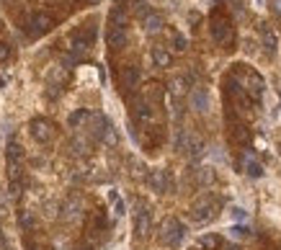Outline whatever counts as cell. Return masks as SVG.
<instances>
[{
	"label": "cell",
	"instance_id": "cell-1",
	"mask_svg": "<svg viewBox=\"0 0 281 250\" xmlns=\"http://www.w3.org/2000/svg\"><path fill=\"white\" fill-rule=\"evenodd\" d=\"M183 235H186V227L181 224V219H176V217H165L163 222H160V242L163 245H168V247H178L181 245V240H183Z\"/></svg>",
	"mask_w": 281,
	"mask_h": 250
},
{
	"label": "cell",
	"instance_id": "cell-2",
	"mask_svg": "<svg viewBox=\"0 0 281 250\" xmlns=\"http://www.w3.org/2000/svg\"><path fill=\"white\" fill-rule=\"evenodd\" d=\"M214 214H217V204H214V199L204 196V199H196L191 207V219L193 224H206L214 219Z\"/></svg>",
	"mask_w": 281,
	"mask_h": 250
},
{
	"label": "cell",
	"instance_id": "cell-3",
	"mask_svg": "<svg viewBox=\"0 0 281 250\" xmlns=\"http://www.w3.org/2000/svg\"><path fill=\"white\" fill-rule=\"evenodd\" d=\"M6 157H8V178L18 180L21 178V163H24V147H21L16 140H11L8 147H6Z\"/></svg>",
	"mask_w": 281,
	"mask_h": 250
},
{
	"label": "cell",
	"instance_id": "cell-4",
	"mask_svg": "<svg viewBox=\"0 0 281 250\" xmlns=\"http://www.w3.org/2000/svg\"><path fill=\"white\" fill-rule=\"evenodd\" d=\"M52 26H54V18L49 13H34L29 18V24H26V34L31 39H39V36H44Z\"/></svg>",
	"mask_w": 281,
	"mask_h": 250
},
{
	"label": "cell",
	"instance_id": "cell-5",
	"mask_svg": "<svg viewBox=\"0 0 281 250\" xmlns=\"http://www.w3.org/2000/svg\"><path fill=\"white\" fill-rule=\"evenodd\" d=\"M29 132H31V137H34L39 145H47V142L54 140V124L47 121V119H31Z\"/></svg>",
	"mask_w": 281,
	"mask_h": 250
},
{
	"label": "cell",
	"instance_id": "cell-6",
	"mask_svg": "<svg viewBox=\"0 0 281 250\" xmlns=\"http://www.w3.org/2000/svg\"><path fill=\"white\" fill-rule=\"evenodd\" d=\"M240 88H243V93L245 96H250L253 101H258L263 96V88H266V83H263V78L261 75H255V73H245L243 78H240Z\"/></svg>",
	"mask_w": 281,
	"mask_h": 250
},
{
	"label": "cell",
	"instance_id": "cell-7",
	"mask_svg": "<svg viewBox=\"0 0 281 250\" xmlns=\"http://www.w3.org/2000/svg\"><path fill=\"white\" fill-rule=\"evenodd\" d=\"M150 227H153V214H150V207H147V204H139V209L134 212V235L139 240L147 237Z\"/></svg>",
	"mask_w": 281,
	"mask_h": 250
},
{
	"label": "cell",
	"instance_id": "cell-8",
	"mask_svg": "<svg viewBox=\"0 0 281 250\" xmlns=\"http://www.w3.org/2000/svg\"><path fill=\"white\" fill-rule=\"evenodd\" d=\"M232 36H235V31H232V26H230L227 18H212V39H214V41L230 44Z\"/></svg>",
	"mask_w": 281,
	"mask_h": 250
},
{
	"label": "cell",
	"instance_id": "cell-9",
	"mask_svg": "<svg viewBox=\"0 0 281 250\" xmlns=\"http://www.w3.org/2000/svg\"><path fill=\"white\" fill-rule=\"evenodd\" d=\"M132 116H134V121L139 127H147L150 121L155 119V111H153V106H150L145 98H134V103H132Z\"/></svg>",
	"mask_w": 281,
	"mask_h": 250
},
{
	"label": "cell",
	"instance_id": "cell-10",
	"mask_svg": "<svg viewBox=\"0 0 281 250\" xmlns=\"http://www.w3.org/2000/svg\"><path fill=\"white\" fill-rule=\"evenodd\" d=\"M188 90H191V80H188V75H178V78H173V80H170V85H168L170 98H173V101H178V103H181V98H186V96H188Z\"/></svg>",
	"mask_w": 281,
	"mask_h": 250
},
{
	"label": "cell",
	"instance_id": "cell-11",
	"mask_svg": "<svg viewBox=\"0 0 281 250\" xmlns=\"http://www.w3.org/2000/svg\"><path fill=\"white\" fill-rule=\"evenodd\" d=\"M188 103H191L193 111L204 113V111H209V93L204 88H191L188 90Z\"/></svg>",
	"mask_w": 281,
	"mask_h": 250
},
{
	"label": "cell",
	"instance_id": "cell-12",
	"mask_svg": "<svg viewBox=\"0 0 281 250\" xmlns=\"http://www.w3.org/2000/svg\"><path fill=\"white\" fill-rule=\"evenodd\" d=\"M119 80H121V88L134 90V88L139 85V67H137V65H124Z\"/></svg>",
	"mask_w": 281,
	"mask_h": 250
},
{
	"label": "cell",
	"instance_id": "cell-13",
	"mask_svg": "<svg viewBox=\"0 0 281 250\" xmlns=\"http://www.w3.org/2000/svg\"><path fill=\"white\" fill-rule=\"evenodd\" d=\"M147 186L153 189V191H158V194H165L170 189V175L165 170H153V173L147 175Z\"/></svg>",
	"mask_w": 281,
	"mask_h": 250
},
{
	"label": "cell",
	"instance_id": "cell-14",
	"mask_svg": "<svg viewBox=\"0 0 281 250\" xmlns=\"http://www.w3.org/2000/svg\"><path fill=\"white\" fill-rule=\"evenodd\" d=\"M163 26H165V21H163L160 13H153V11H150V13L142 18V29H145V34H160Z\"/></svg>",
	"mask_w": 281,
	"mask_h": 250
},
{
	"label": "cell",
	"instance_id": "cell-15",
	"mask_svg": "<svg viewBox=\"0 0 281 250\" xmlns=\"http://www.w3.org/2000/svg\"><path fill=\"white\" fill-rule=\"evenodd\" d=\"M261 44H263V49L268 54H273L276 47H278V36H276V31L268 24H261Z\"/></svg>",
	"mask_w": 281,
	"mask_h": 250
},
{
	"label": "cell",
	"instance_id": "cell-16",
	"mask_svg": "<svg viewBox=\"0 0 281 250\" xmlns=\"http://www.w3.org/2000/svg\"><path fill=\"white\" fill-rule=\"evenodd\" d=\"M126 29H109L106 31V44H109L111 49H121L126 47Z\"/></svg>",
	"mask_w": 281,
	"mask_h": 250
},
{
	"label": "cell",
	"instance_id": "cell-17",
	"mask_svg": "<svg viewBox=\"0 0 281 250\" xmlns=\"http://www.w3.org/2000/svg\"><path fill=\"white\" fill-rule=\"evenodd\" d=\"M150 57H153L155 67H160V70H165V67H170V65H173V54H170L165 47H153Z\"/></svg>",
	"mask_w": 281,
	"mask_h": 250
},
{
	"label": "cell",
	"instance_id": "cell-18",
	"mask_svg": "<svg viewBox=\"0 0 281 250\" xmlns=\"http://www.w3.org/2000/svg\"><path fill=\"white\" fill-rule=\"evenodd\" d=\"M126 24H129L126 11L119 8V6H114L111 13H109V29H126Z\"/></svg>",
	"mask_w": 281,
	"mask_h": 250
},
{
	"label": "cell",
	"instance_id": "cell-19",
	"mask_svg": "<svg viewBox=\"0 0 281 250\" xmlns=\"http://www.w3.org/2000/svg\"><path fill=\"white\" fill-rule=\"evenodd\" d=\"M88 127H91L88 132L93 134V137H98V140H101V134H103V129H106V127H109V121H106V119L101 116V113H91V116H88Z\"/></svg>",
	"mask_w": 281,
	"mask_h": 250
},
{
	"label": "cell",
	"instance_id": "cell-20",
	"mask_svg": "<svg viewBox=\"0 0 281 250\" xmlns=\"http://www.w3.org/2000/svg\"><path fill=\"white\" fill-rule=\"evenodd\" d=\"M163 96H165L163 85H160V83H150V85L145 88V96H142V98H145L150 106H153V101L158 103V101H163Z\"/></svg>",
	"mask_w": 281,
	"mask_h": 250
},
{
	"label": "cell",
	"instance_id": "cell-21",
	"mask_svg": "<svg viewBox=\"0 0 281 250\" xmlns=\"http://www.w3.org/2000/svg\"><path fill=\"white\" fill-rule=\"evenodd\" d=\"M88 116H91L88 108H78V111H73L70 116H67V124H70L73 129H80L85 121H88Z\"/></svg>",
	"mask_w": 281,
	"mask_h": 250
},
{
	"label": "cell",
	"instance_id": "cell-22",
	"mask_svg": "<svg viewBox=\"0 0 281 250\" xmlns=\"http://www.w3.org/2000/svg\"><path fill=\"white\" fill-rule=\"evenodd\" d=\"M220 245H222V237H217V235H204L196 242V247H201V250H217Z\"/></svg>",
	"mask_w": 281,
	"mask_h": 250
},
{
	"label": "cell",
	"instance_id": "cell-23",
	"mask_svg": "<svg viewBox=\"0 0 281 250\" xmlns=\"http://www.w3.org/2000/svg\"><path fill=\"white\" fill-rule=\"evenodd\" d=\"M101 142H103V145H109V147H116V142H119V134H116V129H114L111 124L103 129V134H101Z\"/></svg>",
	"mask_w": 281,
	"mask_h": 250
},
{
	"label": "cell",
	"instance_id": "cell-24",
	"mask_svg": "<svg viewBox=\"0 0 281 250\" xmlns=\"http://www.w3.org/2000/svg\"><path fill=\"white\" fill-rule=\"evenodd\" d=\"M18 224H21V230H26V232H29V230H34L36 219H34V214H31V212H26V209H24V212L18 214Z\"/></svg>",
	"mask_w": 281,
	"mask_h": 250
},
{
	"label": "cell",
	"instance_id": "cell-25",
	"mask_svg": "<svg viewBox=\"0 0 281 250\" xmlns=\"http://www.w3.org/2000/svg\"><path fill=\"white\" fill-rule=\"evenodd\" d=\"M232 140H235L237 145H248V142H250V132H248L245 127H235V129H232Z\"/></svg>",
	"mask_w": 281,
	"mask_h": 250
},
{
	"label": "cell",
	"instance_id": "cell-26",
	"mask_svg": "<svg viewBox=\"0 0 281 250\" xmlns=\"http://www.w3.org/2000/svg\"><path fill=\"white\" fill-rule=\"evenodd\" d=\"M196 180H199V186H209L212 180H214V170H212V168H201V170L196 173Z\"/></svg>",
	"mask_w": 281,
	"mask_h": 250
},
{
	"label": "cell",
	"instance_id": "cell-27",
	"mask_svg": "<svg viewBox=\"0 0 281 250\" xmlns=\"http://www.w3.org/2000/svg\"><path fill=\"white\" fill-rule=\"evenodd\" d=\"M132 13L139 16V18H145L150 13V3H147V0H134V3H132Z\"/></svg>",
	"mask_w": 281,
	"mask_h": 250
},
{
	"label": "cell",
	"instance_id": "cell-28",
	"mask_svg": "<svg viewBox=\"0 0 281 250\" xmlns=\"http://www.w3.org/2000/svg\"><path fill=\"white\" fill-rule=\"evenodd\" d=\"M70 150H73L75 155H85V152H88V142H85L83 137H75V140L70 142Z\"/></svg>",
	"mask_w": 281,
	"mask_h": 250
},
{
	"label": "cell",
	"instance_id": "cell-29",
	"mask_svg": "<svg viewBox=\"0 0 281 250\" xmlns=\"http://www.w3.org/2000/svg\"><path fill=\"white\" fill-rule=\"evenodd\" d=\"M186 47H188L186 36L183 34H173V49H176V52H186Z\"/></svg>",
	"mask_w": 281,
	"mask_h": 250
},
{
	"label": "cell",
	"instance_id": "cell-30",
	"mask_svg": "<svg viewBox=\"0 0 281 250\" xmlns=\"http://www.w3.org/2000/svg\"><path fill=\"white\" fill-rule=\"evenodd\" d=\"M248 175H250V178H261V175H263L261 163H248Z\"/></svg>",
	"mask_w": 281,
	"mask_h": 250
},
{
	"label": "cell",
	"instance_id": "cell-31",
	"mask_svg": "<svg viewBox=\"0 0 281 250\" xmlns=\"http://www.w3.org/2000/svg\"><path fill=\"white\" fill-rule=\"evenodd\" d=\"M8 59H11V47H8L6 41H0V65L8 62Z\"/></svg>",
	"mask_w": 281,
	"mask_h": 250
},
{
	"label": "cell",
	"instance_id": "cell-32",
	"mask_svg": "<svg viewBox=\"0 0 281 250\" xmlns=\"http://www.w3.org/2000/svg\"><path fill=\"white\" fill-rule=\"evenodd\" d=\"M230 235H232L235 240H243V237H248V227H232Z\"/></svg>",
	"mask_w": 281,
	"mask_h": 250
},
{
	"label": "cell",
	"instance_id": "cell-33",
	"mask_svg": "<svg viewBox=\"0 0 281 250\" xmlns=\"http://www.w3.org/2000/svg\"><path fill=\"white\" fill-rule=\"evenodd\" d=\"M111 204H114V212H116V214H124V201H121L114 191H111Z\"/></svg>",
	"mask_w": 281,
	"mask_h": 250
},
{
	"label": "cell",
	"instance_id": "cell-34",
	"mask_svg": "<svg viewBox=\"0 0 281 250\" xmlns=\"http://www.w3.org/2000/svg\"><path fill=\"white\" fill-rule=\"evenodd\" d=\"M78 209H80V201L75 199V201H70L67 207H64V212H67V217H78Z\"/></svg>",
	"mask_w": 281,
	"mask_h": 250
},
{
	"label": "cell",
	"instance_id": "cell-35",
	"mask_svg": "<svg viewBox=\"0 0 281 250\" xmlns=\"http://www.w3.org/2000/svg\"><path fill=\"white\" fill-rule=\"evenodd\" d=\"M271 11L281 18V0H271Z\"/></svg>",
	"mask_w": 281,
	"mask_h": 250
},
{
	"label": "cell",
	"instance_id": "cell-36",
	"mask_svg": "<svg viewBox=\"0 0 281 250\" xmlns=\"http://www.w3.org/2000/svg\"><path fill=\"white\" fill-rule=\"evenodd\" d=\"M232 214H235V219H243V217H245L243 209H232Z\"/></svg>",
	"mask_w": 281,
	"mask_h": 250
},
{
	"label": "cell",
	"instance_id": "cell-37",
	"mask_svg": "<svg viewBox=\"0 0 281 250\" xmlns=\"http://www.w3.org/2000/svg\"><path fill=\"white\" fill-rule=\"evenodd\" d=\"M3 214H6V201L0 199V217H3Z\"/></svg>",
	"mask_w": 281,
	"mask_h": 250
},
{
	"label": "cell",
	"instance_id": "cell-38",
	"mask_svg": "<svg viewBox=\"0 0 281 250\" xmlns=\"http://www.w3.org/2000/svg\"><path fill=\"white\" fill-rule=\"evenodd\" d=\"M3 85H8V75H3V78H0V88H3Z\"/></svg>",
	"mask_w": 281,
	"mask_h": 250
},
{
	"label": "cell",
	"instance_id": "cell-39",
	"mask_svg": "<svg viewBox=\"0 0 281 250\" xmlns=\"http://www.w3.org/2000/svg\"><path fill=\"white\" fill-rule=\"evenodd\" d=\"M3 3H13V0H3Z\"/></svg>",
	"mask_w": 281,
	"mask_h": 250
},
{
	"label": "cell",
	"instance_id": "cell-40",
	"mask_svg": "<svg viewBox=\"0 0 281 250\" xmlns=\"http://www.w3.org/2000/svg\"><path fill=\"white\" fill-rule=\"evenodd\" d=\"M91 3H93V0H91Z\"/></svg>",
	"mask_w": 281,
	"mask_h": 250
}]
</instances>
